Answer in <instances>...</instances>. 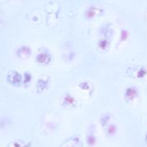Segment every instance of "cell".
I'll use <instances>...</instances> for the list:
<instances>
[{"instance_id": "obj_5", "label": "cell", "mask_w": 147, "mask_h": 147, "mask_svg": "<svg viewBox=\"0 0 147 147\" xmlns=\"http://www.w3.org/2000/svg\"><path fill=\"white\" fill-rule=\"evenodd\" d=\"M64 106L66 107H75L76 106V101L75 99L71 96L70 95H67L64 99Z\"/></svg>"}, {"instance_id": "obj_2", "label": "cell", "mask_w": 147, "mask_h": 147, "mask_svg": "<svg viewBox=\"0 0 147 147\" xmlns=\"http://www.w3.org/2000/svg\"><path fill=\"white\" fill-rule=\"evenodd\" d=\"M138 96H139V90L135 87L127 88L125 91V94H124V97H125L126 101L128 102L134 101Z\"/></svg>"}, {"instance_id": "obj_1", "label": "cell", "mask_w": 147, "mask_h": 147, "mask_svg": "<svg viewBox=\"0 0 147 147\" xmlns=\"http://www.w3.org/2000/svg\"><path fill=\"white\" fill-rule=\"evenodd\" d=\"M85 142L88 147L96 146L97 143V138L96 135V126L94 124H90L89 127V130L85 137Z\"/></svg>"}, {"instance_id": "obj_4", "label": "cell", "mask_w": 147, "mask_h": 147, "mask_svg": "<svg viewBox=\"0 0 147 147\" xmlns=\"http://www.w3.org/2000/svg\"><path fill=\"white\" fill-rule=\"evenodd\" d=\"M112 115L109 112L107 113H104L102 114L101 116H100V119H99V122H100V126L102 127V128H105L109 124H110V121L112 119Z\"/></svg>"}, {"instance_id": "obj_6", "label": "cell", "mask_w": 147, "mask_h": 147, "mask_svg": "<svg viewBox=\"0 0 147 147\" xmlns=\"http://www.w3.org/2000/svg\"><path fill=\"white\" fill-rule=\"evenodd\" d=\"M145 142H146V144L147 145V133L146 134V135H145Z\"/></svg>"}, {"instance_id": "obj_3", "label": "cell", "mask_w": 147, "mask_h": 147, "mask_svg": "<svg viewBox=\"0 0 147 147\" xmlns=\"http://www.w3.org/2000/svg\"><path fill=\"white\" fill-rule=\"evenodd\" d=\"M117 131H118V128H117L116 124H115V123H110L104 128L105 135L108 138H112V137L115 136V134H117Z\"/></svg>"}]
</instances>
